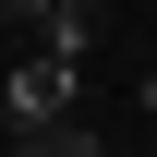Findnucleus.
<instances>
[{
	"mask_svg": "<svg viewBox=\"0 0 157 157\" xmlns=\"http://www.w3.org/2000/svg\"><path fill=\"white\" fill-rule=\"evenodd\" d=\"M0 97H12V121H24V133H36V121H73V109H85V73H73V48H36Z\"/></svg>",
	"mask_w": 157,
	"mask_h": 157,
	"instance_id": "obj_1",
	"label": "nucleus"
},
{
	"mask_svg": "<svg viewBox=\"0 0 157 157\" xmlns=\"http://www.w3.org/2000/svg\"><path fill=\"white\" fill-rule=\"evenodd\" d=\"M0 157H109V145H97V133H73V121H36V133L0 145Z\"/></svg>",
	"mask_w": 157,
	"mask_h": 157,
	"instance_id": "obj_2",
	"label": "nucleus"
},
{
	"mask_svg": "<svg viewBox=\"0 0 157 157\" xmlns=\"http://www.w3.org/2000/svg\"><path fill=\"white\" fill-rule=\"evenodd\" d=\"M0 24H36V36H85V24H60V0H0Z\"/></svg>",
	"mask_w": 157,
	"mask_h": 157,
	"instance_id": "obj_3",
	"label": "nucleus"
},
{
	"mask_svg": "<svg viewBox=\"0 0 157 157\" xmlns=\"http://www.w3.org/2000/svg\"><path fill=\"white\" fill-rule=\"evenodd\" d=\"M85 12H109V0H60V24H85Z\"/></svg>",
	"mask_w": 157,
	"mask_h": 157,
	"instance_id": "obj_4",
	"label": "nucleus"
}]
</instances>
